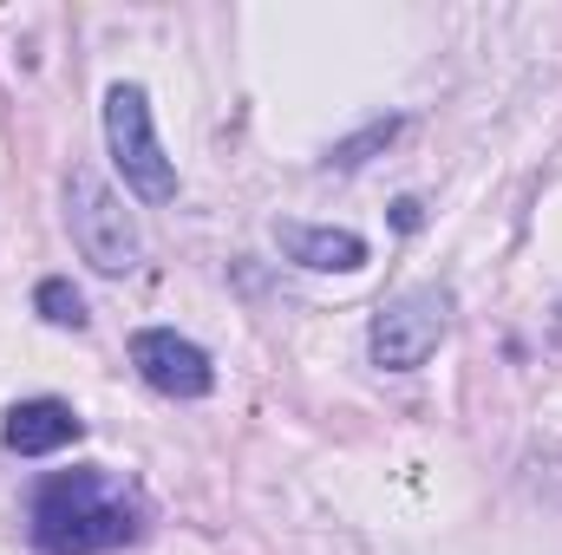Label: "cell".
<instances>
[{
  "label": "cell",
  "instance_id": "30bf717a",
  "mask_svg": "<svg viewBox=\"0 0 562 555\" xmlns=\"http://www.w3.org/2000/svg\"><path fill=\"white\" fill-rule=\"evenodd\" d=\"M393 223H400V229H419V223H425V209H419V203H413V196H406V203L393 209Z\"/></svg>",
  "mask_w": 562,
  "mask_h": 555
},
{
  "label": "cell",
  "instance_id": "277c9868",
  "mask_svg": "<svg viewBox=\"0 0 562 555\" xmlns=\"http://www.w3.org/2000/svg\"><path fill=\"white\" fill-rule=\"evenodd\" d=\"M451 333V294L445 287H406L400 301H386L373 314V333H367V353L373 366L386 373H413L438 353V340Z\"/></svg>",
  "mask_w": 562,
  "mask_h": 555
},
{
  "label": "cell",
  "instance_id": "52a82bcc",
  "mask_svg": "<svg viewBox=\"0 0 562 555\" xmlns=\"http://www.w3.org/2000/svg\"><path fill=\"white\" fill-rule=\"evenodd\" d=\"M276 242L288 262L314 269V275H353L367 269V236L353 229H314V223H276Z\"/></svg>",
  "mask_w": 562,
  "mask_h": 555
},
{
  "label": "cell",
  "instance_id": "7a4b0ae2",
  "mask_svg": "<svg viewBox=\"0 0 562 555\" xmlns=\"http://www.w3.org/2000/svg\"><path fill=\"white\" fill-rule=\"evenodd\" d=\"M66 223H72V249L99 275H132L144 262L138 216L125 209V196L92 163H72V177H66Z\"/></svg>",
  "mask_w": 562,
  "mask_h": 555
},
{
  "label": "cell",
  "instance_id": "5b68a950",
  "mask_svg": "<svg viewBox=\"0 0 562 555\" xmlns=\"http://www.w3.org/2000/svg\"><path fill=\"white\" fill-rule=\"evenodd\" d=\"M132 366H138L144 386L164 393V399H203L216 386L210 353L196 340H183L177 327H144V333H132Z\"/></svg>",
  "mask_w": 562,
  "mask_h": 555
},
{
  "label": "cell",
  "instance_id": "8992f818",
  "mask_svg": "<svg viewBox=\"0 0 562 555\" xmlns=\"http://www.w3.org/2000/svg\"><path fill=\"white\" fill-rule=\"evenodd\" d=\"M79 438H86V418L72 412L66 399H20L13 412L0 418V444L13 457H53V451L79 444Z\"/></svg>",
  "mask_w": 562,
  "mask_h": 555
},
{
  "label": "cell",
  "instance_id": "3957f363",
  "mask_svg": "<svg viewBox=\"0 0 562 555\" xmlns=\"http://www.w3.org/2000/svg\"><path fill=\"white\" fill-rule=\"evenodd\" d=\"M105 144H112V163L125 170V183L144 203H170L177 196V170H170V157L157 144L144 86H112L105 92Z\"/></svg>",
  "mask_w": 562,
  "mask_h": 555
},
{
  "label": "cell",
  "instance_id": "ba28073f",
  "mask_svg": "<svg viewBox=\"0 0 562 555\" xmlns=\"http://www.w3.org/2000/svg\"><path fill=\"white\" fill-rule=\"evenodd\" d=\"M33 307H40V320H53V327H86L92 314H86V294L72 287V281H59V275H46L40 287H33Z\"/></svg>",
  "mask_w": 562,
  "mask_h": 555
},
{
  "label": "cell",
  "instance_id": "9c48e42d",
  "mask_svg": "<svg viewBox=\"0 0 562 555\" xmlns=\"http://www.w3.org/2000/svg\"><path fill=\"white\" fill-rule=\"evenodd\" d=\"M386 138H400V118H380V125H367L360 138L334 144V150H327V163H334V170H353V163H367V150H373V144H386Z\"/></svg>",
  "mask_w": 562,
  "mask_h": 555
},
{
  "label": "cell",
  "instance_id": "6da1fadb",
  "mask_svg": "<svg viewBox=\"0 0 562 555\" xmlns=\"http://www.w3.org/2000/svg\"><path fill=\"white\" fill-rule=\"evenodd\" d=\"M150 523V503L132 477L105 471V464H79V471H53L33 484L26 497V536L46 555H105L138 543Z\"/></svg>",
  "mask_w": 562,
  "mask_h": 555
}]
</instances>
